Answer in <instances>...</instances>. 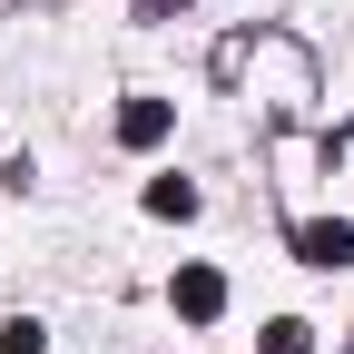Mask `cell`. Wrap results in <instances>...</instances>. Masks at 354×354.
I'll list each match as a JSON object with an SVG mask.
<instances>
[{"instance_id": "cell-1", "label": "cell", "mask_w": 354, "mask_h": 354, "mask_svg": "<svg viewBox=\"0 0 354 354\" xmlns=\"http://www.w3.org/2000/svg\"><path fill=\"white\" fill-rule=\"evenodd\" d=\"M177 315H187V325H216V315H227V276H216V266H177Z\"/></svg>"}, {"instance_id": "cell-2", "label": "cell", "mask_w": 354, "mask_h": 354, "mask_svg": "<svg viewBox=\"0 0 354 354\" xmlns=\"http://www.w3.org/2000/svg\"><path fill=\"white\" fill-rule=\"evenodd\" d=\"M295 256L335 276V266H354V227H344V216H305V227H295Z\"/></svg>"}, {"instance_id": "cell-3", "label": "cell", "mask_w": 354, "mask_h": 354, "mask_svg": "<svg viewBox=\"0 0 354 354\" xmlns=\"http://www.w3.org/2000/svg\"><path fill=\"white\" fill-rule=\"evenodd\" d=\"M167 128H177V109H167V99H128V109H118V148H158Z\"/></svg>"}, {"instance_id": "cell-4", "label": "cell", "mask_w": 354, "mask_h": 354, "mask_svg": "<svg viewBox=\"0 0 354 354\" xmlns=\"http://www.w3.org/2000/svg\"><path fill=\"white\" fill-rule=\"evenodd\" d=\"M148 216H197V187H187V177H158V187H148Z\"/></svg>"}, {"instance_id": "cell-5", "label": "cell", "mask_w": 354, "mask_h": 354, "mask_svg": "<svg viewBox=\"0 0 354 354\" xmlns=\"http://www.w3.org/2000/svg\"><path fill=\"white\" fill-rule=\"evenodd\" d=\"M0 354H50V325H39V315H10V325H0Z\"/></svg>"}, {"instance_id": "cell-6", "label": "cell", "mask_w": 354, "mask_h": 354, "mask_svg": "<svg viewBox=\"0 0 354 354\" xmlns=\"http://www.w3.org/2000/svg\"><path fill=\"white\" fill-rule=\"evenodd\" d=\"M256 344H266V354H305V344H315V325H305V315H276Z\"/></svg>"}, {"instance_id": "cell-7", "label": "cell", "mask_w": 354, "mask_h": 354, "mask_svg": "<svg viewBox=\"0 0 354 354\" xmlns=\"http://www.w3.org/2000/svg\"><path fill=\"white\" fill-rule=\"evenodd\" d=\"M177 10H187V0H138V20H177Z\"/></svg>"}]
</instances>
